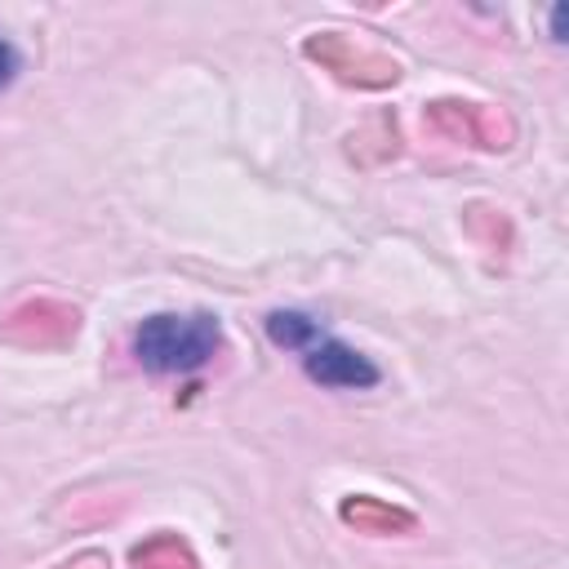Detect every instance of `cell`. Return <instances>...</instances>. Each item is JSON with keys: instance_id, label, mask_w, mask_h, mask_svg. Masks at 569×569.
<instances>
[{"instance_id": "5", "label": "cell", "mask_w": 569, "mask_h": 569, "mask_svg": "<svg viewBox=\"0 0 569 569\" xmlns=\"http://www.w3.org/2000/svg\"><path fill=\"white\" fill-rule=\"evenodd\" d=\"M551 40H565V4L551 9Z\"/></svg>"}, {"instance_id": "1", "label": "cell", "mask_w": 569, "mask_h": 569, "mask_svg": "<svg viewBox=\"0 0 569 569\" xmlns=\"http://www.w3.org/2000/svg\"><path fill=\"white\" fill-rule=\"evenodd\" d=\"M133 360L156 378H182L204 369L222 347V325L209 311H156L147 316L133 338Z\"/></svg>"}, {"instance_id": "3", "label": "cell", "mask_w": 569, "mask_h": 569, "mask_svg": "<svg viewBox=\"0 0 569 569\" xmlns=\"http://www.w3.org/2000/svg\"><path fill=\"white\" fill-rule=\"evenodd\" d=\"M262 329H267V338L280 347V351H302L316 333H320V320L316 316H307V311H298V307H280V311H271L267 320H262Z\"/></svg>"}, {"instance_id": "2", "label": "cell", "mask_w": 569, "mask_h": 569, "mask_svg": "<svg viewBox=\"0 0 569 569\" xmlns=\"http://www.w3.org/2000/svg\"><path fill=\"white\" fill-rule=\"evenodd\" d=\"M298 360H302V373L329 391H365V387H378V378H382V369L365 351L347 347L342 338H333L325 329L298 351Z\"/></svg>"}, {"instance_id": "4", "label": "cell", "mask_w": 569, "mask_h": 569, "mask_svg": "<svg viewBox=\"0 0 569 569\" xmlns=\"http://www.w3.org/2000/svg\"><path fill=\"white\" fill-rule=\"evenodd\" d=\"M18 76H22V49H18L9 36H0V93H4Z\"/></svg>"}]
</instances>
